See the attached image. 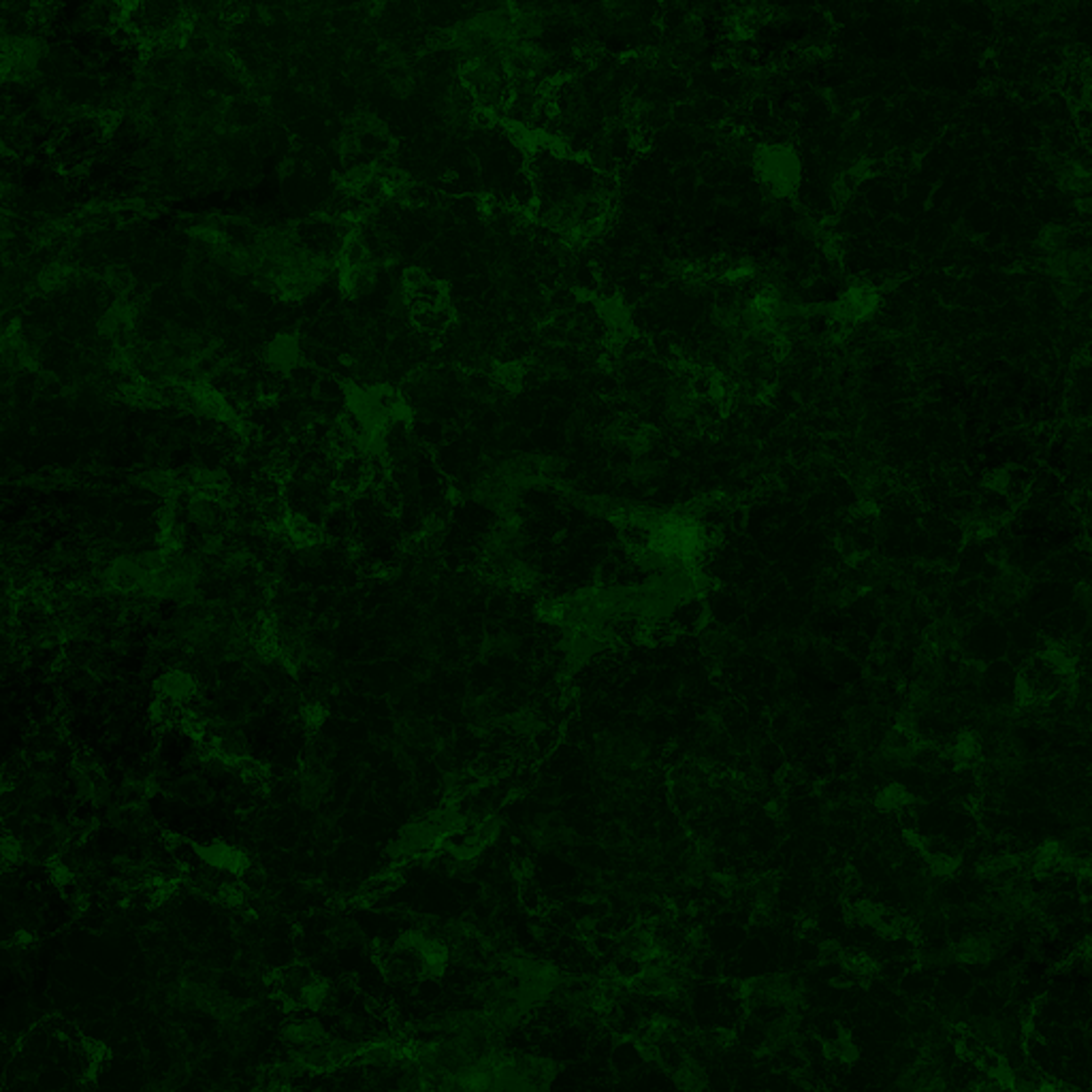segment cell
Returning a JSON list of instances; mask_svg holds the SVG:
<instances>
[{"label": "cell", "mask_w": 1092, "mask_h": 1092, "mask_svg": "<svg viewBox=\"0 0 1092 1092\" xmlns=\"http://www.w3.org/2000/svg\"><path fill=\"white\" fill-rule=\"evenodd\" d=\"M596 764L607 775L640 770L651 758V745L632 729H610L596 740Z\"/></svg>", "instance_id": "6da1fadb"}, {"label": "cell", "mask_w": 1092, "mask_h": 1092, "mask_svg": "<svg viewBox=\"0 0 1092 1092\" xmlns=\"http://www.w3.org/2000/svg\"><path fill=\"white\" fill-rule=\"evenodd\" d=\"M331 792V772L327 769V762L310 758L307 755L304 772L299 777V803L304 809H318Z\"/></svg>", "instance_id": "7a4b0ae2"}, {"label": "cell", "mask_w": 1092, "mask_h": 1092, "mask_svg": "<svg viewBox=\"0 0 1092 1092\" xmlns=\"http://www.w3.org/2000/svg\"><path fill=\"white\" fill-rule=\"evenodd\" d=\"M526 836L534 847L540 850H555L570 841L572 830L564 824V818L557 813L538 815L532 824L526 826Z\"/></svg>", "instance_id": "3957f363"}, {"label": "cell", "mask_w": 1092, "mask_h": 1092, "mask_svg": "<svg viewBox=\"0 0 1092 1092\" xmlns=\"http://www.w3.org/2000/svg\"><path fill=\"white\" fill-rule=\"evenodd\" d=\"M760 173L769 186L777 194L783 192V188L792 186L796 180V159L792 152L783 154L781 150L772 148L770 154H760Z\"/></svg>", "instance_id": "277c9868"}, {"label": "cell", "mask_w": 1092, "mask_h": 1092, "mask_svg": "<svg viewBox=\"0 0 1092 1092\" xmlns=\"http://www.w3.org/2000/svg\"><path fill=\"white\" fill-rule=\"evenodd\" d=\"M201 862L214 870H229V873H243L248 868V858L241 850L226 843H208V845H192Z\"/></svg>", "instance_id": "5b68a950"}, {"label": "cell", "mask_w": 1092, "mask_h": 1092, "mask_svg": "<svg viewBox=\"0 0 1092 1092\" xmlns=\"http://www.w3.org/2000/svg\"><path fill=\"white\" fill-rule=\"evenodd\" d=\"M397 737L402 740V745L405 749L410 751H423V749H431L437 745V734L436 729L429 726V723L423 721V719H414V717H405L402 721L397 723Z\"/></svg>", "instance_id": "8992f818"}, {"label": "cell", "mask_w": 1092, "mask_h": 1092, "mask_svg": "<svg viewBox=\"0 0 1092 1092\" xmlns=\"http://www.w3.org/2000/svg\"><path fill=\"white\" fill-rule=\"evenodd\" d=\"M156 685H159L162 698L175 702V705L177 702L191 700L194 691H197V680H194L192 674L186 672V670H169V672L160 674Z\"/></svg>", "instance_id": "52a82bcc"}, {"label": "cell", "mask_w": 1092, "mask_h": 1092, "mask_svg": "<svg viewBox=\"0 0 1092 1092\" xmlns=\"http://www.w3.org/2000/svg\"><path fill=\"white\" fill-rule=\"evenodd\" d=\"M463 711H466V717L469 719V721L478 728L493 726V723L500 721V717H501L500 702H497L493 694L469 696V698L466 700V705H463Z\"/></svg>", "instance_id": "ba28073f"}, {"label": "cell", "mask_w": 1092, "mask_h": 1092, "mask_svg": "<svg viewBox=\"0 0 1092 1092\" xmlns=\"http://www.w3.org/2000/svg\"><path fill=\"white\" fill-rule=\"evenodd\" d=\"M674 1080L685 1092H702L706 1086L705 1069L696 1061H689V1058H685L674 1067Z\"/></svg>", "instance_id": "9c48e42d"}, {"label": "cell", "mask_w": 1092, "mask_h": 1092, "mask_svg": "<svg viewBox=\"0 0 1092 1092\" xmlns=\"http://www.w3.org/2000/svg\"><path fill=\"white\" fill-rule=\"evenodd\" d=\"M518 648H521V636L512 634V632H508V630L491 634L483 645L485 656H489V657H510V656H515Z\"/></svg>", "instance_id": "30bf717a"}, {"label": "cell", "mask_w": 1092, "mask_h": 1092, "mask_svg": "<svg viewBox=\"0 0 1092 1092\" xmlns=\"http://www.w3.org/2000/svg\"><path fill=\"white\" fill-rule=\"evenodd\" d=\"M702 645H705V651L711 657L726 659V657H732L734 653H737L738 640L729 634V632L715 630V632H708V634L705 636V640H702Z\"/></svg>", "instance_id": "8fae6325"}, {"label": "cell", "mask_w": 1092, "mask_h": 1092, "mask_svg": "<svg viewBox=\"0 0 1092 1092\" xmlns=\"http://www.w3.org/2000/svg\"><path fill=\"white\" fill-rule=\"evenodd\" d=\"M664 476V466L657 461H648V459H636L630 468H627V480L634 485H651L657 483Z\"/></svg>", "instance_id": "7c38bea8"}, {"label": "cell", "mask_w": 1092, "mask_h": 1092, "mask_svg": "<svg viewBox=\"0 0 1092 1092\" xmlns=\"http://www.w3.org/2000/svg\"><path fill=\"white\" fill-rule=\"evenodd\" d=\"M508 723H510V728L515 729L517 734H534L536 729H540V719L536 713H529V711H521L515 713L510 719H508Z\"/></svg>", "instance_id": "4fadbf2b"}]
</instances>
